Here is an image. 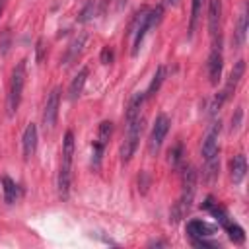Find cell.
<instances>
[{
  "label": "cell",
  "instance_id": "2",
  "mask_svg": "<svg viewBox=\"0 0 249 249\" xmlns=\"http://www.w3.org/2000/svg\"><path fill=\"white\" fill-rule=\"evenodd\" d=\"M195 189H196V171L189 165L183 169V191H181L179 200L171 208V222H179L189 212L193 196H195Z\"/></svg>",
  "mask_w": 249,
  "mask_h": 249
},
{
  "label": "cell",
  "instance_id": "14",
  "mask_svg": "<svg viewBox=\"0 0 249 249\" xmlns=\"http://www.w3.org/2000/svg\"><path fill=\"white\" fill-rule=\"evenodd\" d=\"M212 231H214V228L212 226H208L206 222H202V220H191L189 224H187V233L195 239V237H206V235H212Z\"/></svg>",
  "mask_w": 249,
  "mask_h": 249
},
{
  "label": "cell",
  "instance_id": "27",
  "mask_svg": "<svg viewBox=\"0 0 249 249\" xmlns=\"http://www.w3.org/2000/svg\"><path fill=\"white\" fill-rule=\"evenodd\" d=\"M43 51H45V47H43V39H39V41H37V62L43 60Z\"/></svg>",
  "mask_w": 249,
  "mask_h": 249
},
{
  "label": "cell",
  "instance_id": "26",
  "mask_svg": "<svg viewBox=\"0 0 249 249\" xmlns=\"http://www.w3.org/2000/svg\"><path fill=\"white\" fill-rule=\"evenodd\" d=\"M101 62L103 64H111L113 62V51L109 47H103L101 49Z\"/></svg>",
  "mask_w": 249,
  "mask_h": 249
},
{
  "label": "cell",
  "instance_id": "6",
  "mask_svg": "<svg viewBox=\"0 0 249 249\" xmlns=\"http://www.w3.org/2000/svg\"><path fill=\"white\" fill-rule=\"evenodd\" d=\"M220 21H222V0H208V31L214 47H220Z\"/></svg>",
  "mask_w": 249,
  "mask_h": 249
},
{
  "label": "cell",
  "instance_id": "15",
  "mask_svg": "<svg viewBox=\"0 0 249 249\" xmlns=\"http://www.w3.org/2000/svg\"><path fill=\"white\" fill-rule=\"evenodd\" d=\"M86 80H88V68H82V70L74 76V80L70 82V88H68V99H76V97L82 93Z\"/></svg>",
  "mask_w": 249,
  "mask_h": 249
},
{
  "label": "cell",
  "instance_id": "11",
  "mask_svg": "<svg viewBox=\"0 0 249 249\" xmlns=\"http://www.w3.org/2000/svg\"><path fill=\"white\" fill-rule=\"evenodd\" d=\"M21 144H23V158L29 160L35 150H37V126L33 123H29L23 130V138H21Z\"/></svg>",
  "mask_w": 249,
  "mask_h": 249
},
{
  "label": "cell",
  "instance_id": "24",
  "mask_svg": "<svg viewBox=\"0 0 249 249\" xmlns=\"http://www.w3.org/2000/svg\"><path fill=\"white\" fill-rule=\"evenodd\" d=\"M181 156H183V146H181V142H177V144L169 150V161H171L173 165H177V163L181 161Z\"/></svg>",
  "mask_w": 249,
  "mask_h": 249
},
{
  "label": "cell",
  "instance_id": "1",
  "mask_svg": "<svg viewBox=\"0 0 249 249\" xmlns=\"http://www.w3.org/2000/svg\"><path fill=\"white\" fill-rule=\"evenodd\" d=\"M72 156H74V134L68 130L62 140V161H60V171H58V195L60 198H68L70 193V177H72Z\"/></svg>",
  "mask_w": 249,
  "mask_h": 249
},
{
  "label": "cell",
  "instance_id": "18",
  "mask_svg": "<svg viewBox=\"0 0 249 249\" xmlns=\"http://www.w3.org/2000/svg\"><path fill=\"white\" fill-rule=\"evenodd\" d=\"M218 167H220V158H218V154L212 156V158H208V160H204V171H202V175H204V179H206L208 183H212V181L216 179Z\"/></svg>",
  "mask_w": 249,
  "mask_h": 249
},
{
  "label": "cell",
  "instance_id": "8",
  "mask_svg": "<svg viewBox=\"0 0 249 249\" xmlns=\"http://www.w3.org/2000/svg\"><path fill=\"white\" fill-rule=\"evenodd\" d=\"M222 66H224L222 51H220V47H212L210 56H208V78H210V84H212V86H216V84L220 82Z\"/></svg>",
  "mask_w": 249,
  "mask_h": 249
},
{
  "label": "cell",
  "instance_id": "20",
  "mask_svg": "<svg viewBox=\"0 0 249 249\" xmlns=\"http://www.w3.org/2000/svg\"><path fill=\"white\" fill-rule=\"evenodd\" d=\"M95 6H97L95 0H88L86 6L82 8V12L78 14V21H80V23H88V21L93 18V14H95Z\"/></svg>",
  "mask_w": 249,
  "mask_h": 249
},
{
  "label": "cell",
  "instance_id": "5",
  "mask_svg": "<svg viewBox=\"0 0 249 249\" xmlns=\"http://www.w3.org/2000/svg\"><path fill=\"white\" fill-rule=\"evenodd\" d=\"M167 130H169V119L165 115H158L156 117V123L152 126V132H150V140H148V150L150 154H156L161 146V142L165 140L167 136Z\"/></svg>",
  "mask_w": 249,
  "mask_h": 249
},
{
  "label": "cell",
  "instance_id": "22",
  "mask_svg": "<svg viewBox=\"0 0 249 249\" xmlns=\"http://www.w3.org/2000/svg\"><path fill=\"white\" fill-rule=\"evenodd\" d=\"M111 132H113V123H111V121H103V123L99 124L97 142H101V144H107V140L111 138Z\"/></svg>",
  "mask_w": 249,
  "mask_h": 249
},
{
  "label": "cell",
  "instance_id": "4",
  "mask_svg": "<svg viewBox=\"0 0 249 249\" xmlns=\"http://www.w3.org/2000/svg\"><path fill=\"white\" fill-rule=\"evenodd\" d=\"M140 132H142V119L140 115L138 117H132V119H126V134H124V140L121 144V158L123 161H128L138 146V140H140Z\"/></svg>",
  "mask_w": 249,
  "mask_h": 249
},
{
  "label": "cell",
  "instance_id": "29",
  "mask_svg": "<svg viewBox=\"0 0 249 249\" xmlns=\"http://www.w3.org/2000/svg\"><path fill=\"white\" fill-rule=\"evenodd\" d=\"M177 4V0H163V6H173Z\"/></svg>",
  "mask_w": 249,
  "mask_h": 249
},
{
  "label": "cell",
  "instance_id": "30",
  "mask_svg": "<svg viewBox=\"0 0 249 249\" xmlns=\"http://www.w3.org/2000/svg\"><path fill=\"white\" fill-rule=\"evenodd\" d=\"M4 6H6V0H0V14H2V10H4Z\"/></svg>",
  "mask_w": 249,
  "mask_h": 249
},
{
  "label": "cell",
  "instance_id": "17",
  "mask_svg": "<svg viewBox=\"0 0 249 249\" xmlns=\"http://www.w3.org/2000/svg\"><path fill=\"white\" fill-rule=\"evenodd\" d=\"M245 35H247V12L243 10V12L239 14V18H237L235 35H233V39H235V45H237V47H241V45L245 43Z\"/></svg>",
  "mask_w": 249,
  "mask_h": 249
},
{
  "label": "cell",
  "instance_id": "10",
  "mask_svg": "<svg viewBox=\"0 0 249 249\" xmlns=\"http://www.w3.org/2000/svg\"><path fill=\"white\" fill-rule=\"evenodd\" d=\"M243 72H245V62H243V60H237V62L233 64V70L230 72V78H228V82H226V88L220 91L224 99H228V97L231 95V91L237 88L239 80L243 78Z\"/></svg>",
  "mask_w": 249,
  "mask_h": 249
},
{
  "label": "cell",
  "instance_id": "16",
  "mask_svg": "<svg viewBox=\"0 0 249 249\" xmlns=\"http://www.w3.org/2000/svg\"><path fill=\"white\" fill-rule=\"evenodd\" d=\"M165 72H167L165 66H158V70H156V74H154V78H152V82H150V86H148V89H146V93H144L146 99H150V97H154V95L158 93L161 82L165 80Z\"/></svg>",
  "mask_w": 249,
  "mask_h": 249
},
{
  "label": "cell",
  "instance_id": "21",
  "mask_svg": "<svg viewBox=\"0 0 249 249\" xmlns=\"http://www.w3.org/2000/svg\"><path fill=\"white\" fill-rule=\"evenodd\" d=\"M224 228L228 230V235H230V239H231L233 243H243V239H245V233H243V230H241L237 224H231V222H228Z\"/></svg>",
  "mask_w": 249,
  "mask_h": 249
},
{
  "label": "cell",
  "instance_id": "23",
  "mask_svg": "<svg viewBox=\"0 0 249 249\" xmlns=\"http://www.w3.org/2000/svg\"><path fill=\"white\" fill-rule=\"evenodd\" d=\"M200 8H202V0H193V6H191V21H189V33L191 35H193L195 27H196V19H198Z\"/></svg>",
  "mask_w": 249,
  "mask_h": 249
},
{
  "label": "cell",
  "instance_id": "19",
  "mask_svg": "<svg viewBox=\"0 0 249 249\" xmlns=\"http://www.w3.org/2000/svg\"><path fill=\"white\" fill-rule=\"evenodd\" d=\"M2 193H4V202H8V204L16 202V198H18V187H16V183L10 177H2Z\"/></svg>",
  "mask_w": 249,
  "mask_h": 249
},
{
  "label": "cell",
  "instance_id": "9",
  "mask_svg": "<svg viewBox=\"0 0 249 249\" xmlns=\"http://www.w3.org/2000/svg\"><path fill=\"white\" fill-rule=\"evenodd\" d=\"M218 134H220V123H214L202 140V158L204 160L218 154Z\"/></svg>",
  "mask_w": 249,
  "mask_h": 249
},
{
  "label": "cell",
  "instance_id": "13",
  "mask_svg": "<svg viewBox=\"0 0 249 249\" xmlns=\"http://www.w3.org/2000/svg\"><path fill=\"white\" fill-rule=\"evenodd\" d=\"M245 173H247L245 156H243V154L233 156V160L230 161V175H231V181H233V183H241L243 177H245Z\"/></svg>",
  "mask_w": 249,
  "mask_h": 249
},
{
  "label": "cell",
  "instance_id": "7",
  "mask_svg": "<svg viewBox=\"0 0 249 249\" xmlns=\"http://www.w3.org/2000/svg\"><path fill=\"white\" fill-rule=\"evenodd\" d=\"M58 105H60V88H54L49 97H47V103H45V111H43V124L45 128H53L54 123H56V117H58Z\"/></svg>",
  "mask_w": 249,
  "mask_h": 249
},
{
  "label": "cell",
  "instance_id": "3",
  "mask_svg": "<svg viewBox=\"0 0 249 249\" xmlns=\"http://www.w3.org/2000/svg\"><path fill=\"white\" fill-rule=\"evenodd\" d=\"M23 84H25V60L18 62V66L12 72V80H10V89H8V115L12 117L21 101V93H23Z\"/></svg>",
  "mask_w": 249,
  "mask_h": 249
},
{
  "label": "cell",
  "instance_id": "12",
  "mask_svg": "<svg viewBox=\"0 0 249 249\" xmlns=\"http://www.w3.org/2000/svg\"><path fill=\"white\" fill-rule=\"evenodd\" d=\"M86 41H88V35H78L70 45H68V49H66V54H64V58H62V64L64 66H68V64H72L80 54H82V51H84V47H86Z\"/></svg>",
  "mask_w": 249,
  "mask_h": 249
},
{
  "label": "cell",
  "instance_id": "28",
  "mask_svg": "<svg viewBox=\"0 0 249 249\" xmlns=\"http://www.w3.org/2000/svg\"><path fill=\"white\" fill-rule=\"evenodd\" d=\"M239 121H241V109H237V111H235V119H231V128H233V130L239 126Z\"/></svg>",
  "mask_w": 249,
  "mask_h": 249
},
{
  "label": "cell",
  "instance_id": "25",
  "mask_svg": "<svg viewBox=\"0 0 249 249\" xmlns=\"http://www.w3.org/2000/svg\"><path fill=\"white\" fill-rule=\"evenodd\" d=\"M103 148H105V144H101V142H93V167H99V163H101V156H103Z\"/></svg>",
  "mask_w": 249,
  "mask_h": 249
}]
</instances>
